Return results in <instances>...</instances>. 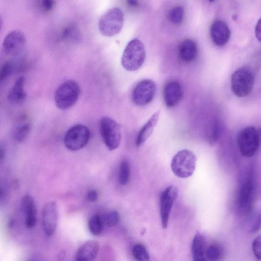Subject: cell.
I'll return each instance as SVG.
<instances>
[{
  "label": "cell",
  "mask_w": 261,
  "mask_h": 261,
  "mask_svg": "<svg viewBox=\"0 0 261 261\" xmlns=\"http://www.w3.org/2000/svg\"><path fill=\"white\" fill-rule=\"evenodd\" d=\"M145 57L144 44L140 40L134 39L128 43L123 51L121 64L127 71H136L142 66Z\"/></svg>",
  "instance_id": "1"
},
{
  "label": "cell",
  "mask_w": 261,
  "mask_h": 261,
  "mask_svg": "<svg viewBox=\"0 0 261 261\" xmlns=\"http://www.w3.org/2000/svg\"><path fill=\"white\" fill-rule=\"evenodd\" d=\"M255 192L253 174L250 171L242 181L238 193L237 206L239 213L242 215H248L251 212Z\"/></svg>",
  "instance_id": "2"
},
{
  "label": "cell",
  "mask_w": 261,
  "mask_h": 261,
  "mask_svg": "<svg viewBox=\"0 0 261 261\" xmlns=\"http://www.w3.org/2000/svg\"><path fill=\"white\" fill-rule=\"evenodd\" d=\"M80 92V87L75 81L64 82L55 92V102L57 107L62 110L71 108L77 101Z\"/></svg>",
  "instance_id": "3"
},
{
  "label": "cell",
  "mask_w": 261,
  "mask_h": 261,
  "mask_svg": "<svg viewBox=\"0 0 261 261\" xmlns=\"http://www.w3.org/2000/svg\"><path fill=\"white\" fill-rule=\"evenodd\" d=\"M254 82V76L251 69L246 66L240 67L231 75V91L238 97L247 96L252 91Z\"/></svg>",
  "instance_id": "4"
},
{
  "label": "cell",
  "mask_w": 261,
  "mask_h": 261,
  "mask_svg": "<svg viewBox=\"0 0 261 261\" xmlns=\"http://www.w3.org/2000/svg\"><path fill=\"white\" fill-rule=\"evenodd\" d=\"M196 161V157L192 151L182 149L173 157L171 168L176 176L182 178H188L194 172Z\"/></svg>",
  "instance_id": "5"
},
{
  "label": "cell",
  "mask_w": 261,
  "mask_h": 261,
  "mask_svg": "<svg viewBox=\"0 0 261 261\" xmlns=\"http://www.w3.org/2000/svg\"><path fill=\"white\" fill-rule=\"evenodd\" d=\"M124 22L122 11L117 7L107 11L100 18L98 29L100 33L106 37H112L118 34L121 30Z\"/></svg>",
  "instance_id": "6"
},
{
  "label": "cell",
  "mask_w": 261,
  "mask_h": 261,
  "mask_svg": "<svg viewBox=\"0 0 261 261\" xmlns=\"http://www.w3.org/2000/svg\"><path fill=\"white\" fill-rule=\"evenodd\" d=\"M237 142L241 154L245 157L253 156L258 150L260 140L258 131L253 126H247L238 134Z\"/></svg>",
  "instance_id": "7"
},
{
  "label": "cell",
  "mask_w": 261,
  "mask_h": 261,
  "mask_svg": "<svg viewBox=\"0 0 261 261\" xmlns=\"http://www.w3.org/2000/svg\"><path fill=\"white\" fill-rule=\"evenodd\" d=\"M100 132L103 142L110 150L117 149L121 139V128L112 118L105 116L100 120Z\"/></svg>",
  "instance_id": "8"
},
{
  "label": "cell",
  "mask_w": 261,
  "mask_h": 261,
  "mask_svg": "<svg viewBox=\"0 0 261 261\" xmlns=\"http://www.w3.org/2000/svg\"><path fill=\"white\" fill-rule=\"evenodd\" d=\"M90 137V130L86 125L76 124L66 132L64 138V143L68 150L77 151L87 144Z\"/></svg>",
  "instance_id": "9"
},
{
  "label": "cell",
  "mask_w": 261,
  "mask_h": 261,
  "mask_svg": "<svg viewBox=\"0 0 261 261\" xmlns=\"http://www.w3.org/2000/svg\"><path fill=\"white\" fill-rule=\"evenodd\" d=\"M156 90V85L152 80H143L134 87L132 93V100L136 106H145L153 100Z\"/></svg>",
  "instance_id": "10"
},
{
  "label": "cell",
  "mask_w": 261,
  "mask_h": 261,
  "mask_svg": "<svg viewBox=\"0 0 261 261\" xmlns=\"http://www.w3.org/2000/svg\"><path fill=\"white\" fill-rule=\"evenodd\" d=\"M25 45L24 34L20 30H15L6 36L3 42V49L6 55L15 57L22 53Z\"/></svg>",
  "instance_id": "11"
},
{
  "label": "cell",
  "mask_w": 261,
  "mask_h": 261,
  "mask_svg": "<svg viewBox=\"0 0 261 261\" xmlns=\"http://www.w3.org/2000/svg\"><path fill=\"white\" fill-rule=\"evenodd\" d=\"M178 195V189L171 186L165 189L160 196V215L163 229L168 226L171 210Z\"/></svg>",
  "instance_id": "12"
},
{
  "label": "cell",
  "mask_w": 261,
  "mask_h": 261,
  "mask_svg": "<svg viewBox=\"0 0 261 261\" xmlns=\"http://www.w3.org/2000/svg\"><path fill=\"white\" fill-rule=\"evenodd\" d=\"M42 219L45 234L48 236L53 235L56 231L58 220V207L55 201H49L44 205Z\"/></svg>",
  "instance_id": "13"
},
{
  "label": "cell",
  "mask_w": 261,
  "mask_h": 261,
  "mask_svg": "<svg viewBox=\"0 0 261 261\" xmlns=\"http://www.w3.org/2000/svg\"><path fill=\"white\" fill-rule=\"evenodd\" d=\"M210 35L214 43L218 46L225 45L230 37V31L223 20H215L210 28Z\"/></svg>",
  "instance_id": "14"
},
{
  "label": "cell",
  "mask_w": 261,
  "mask_h": 261,
  "mask_svg": "<svg viewBox=\"0 0 261 261\" xmlns=\"http://www.w3.org/2000/svg\"><path fill=\"white\" fill-rule=\"evenodd\" d=\"M182 95L183 91L181 86L177 81L169 82L164 88V101L168 108L176 106L181 101Z\"/></svg>",
  "instance_id": "15"
},
{
  "label": "cell",
  "mask_w": 261,
  "mask_h": 261,
  "mask_svg": "<svg viewBox=\"0 0 261 261\" xmlns=\"http://www.w3.org/2000/svg\"><path fill=\"white\" fill-rule=\"evenodd\" d=\"M99 243L95 240H89L83 244L77 249L75 260L92 261L95 259L99 251Z\"/></svg>",
  "instance_id": "16"
},
{
  "label": "cell",
  "mask_w": 261,
  "mask_h": 261,
  "mask_svg": "<svg viewBox=\"0 0 261 261\" xmlns=\"http://www.w3.org/2000/svg\"><path fill=\"white\" fill-rule=\"evenodd\" d=\"M21 207L25 216V224L28 228H33L36 224V209L33 198L26 195L21 200Z\"/></svg>",
  "instance_id": "17"
},
{
  "label": "cell",
  "mask_w": 261,
  "mask_h": 261,
  "mask_svg": "<svg viewBox=\"0 0 261 261\" xmlns=\"http://www.w3.org/2000/svg\"><path fill=\"white\" fill-rule=\"evenodd\" d=\"M25 79L19 77L15 82L8 95V100L14 106L22 104L25 100L27 95L24 89Z\"/></svg>",
  "instance_id": "18"
},
{
  "label": "cell",
  "mask_w": 261,
  "mask_h": 261,
  "mask_svg": "<svg viewBox=\"0 0 261 261\" xmlns=\"http://www.w3.org/2000/svg\"><path fill=\"white\" fill-rule=\"evenodd\" d=\"M197 54V46L193 40H185L178 46L179 57L184 62L190 63L193 61L196 58Z\"/></svg>",
  "instance_id": "19"
},
{
  "label": "cell",
  "mask_w": 261,
  "mask_h": 261,
  "mask_svg": "<svg viewBox=\"0 0 261 261\" xmlns=\"http://www.w3.org/2000/svg\"><path fill=\"white\" fill-rule=\"evenodd\" d=\"M159 115L160 110L155 112L140 129L136 141L138 147L143 145L152 134L158 122Z\"/></svg>",
  "instance_id": "20"
},
{
  "label": "cell",
  "mask_w": 261,
  "mask_h": 261,
  "mask_svg": "<svg viewBox=\"0 0 261 261\" xmlns=\"http://www.w3.org/2000/svg\"><path fill=\"white\" fill-rule=\"evenodd\" d=\"M193 259L195 261L206 260V243L203 236L197 232L194 236L192 244Z\"/></svg>",
  "instance_id": "21"
},
{
  "label": "cell",
  "mask_w": 261,
  "mask_h": 261,
  "mask_svg": "<svg viewBox=\"0 0 261 261\" xmlns=\"http://www.w3.org/2000/svg\"><path fill=\"white\" fill-rule=\"evenodd\" d=\"M31 130V125L29 123H21L14 128L13 133L14 139L19 142H24L28 137Z\"/></svg>",
  "instance_id": "22"
},
{
  "label": "cell",
  "mask_w": 261,
  "mask_h": 261,
  "mask_svg": "<svg viewBox=\"0 0 261 261\" xmlns=\"http://www.w3.org/2000/svg\"><path fill=\"white\" fill-rule=\"evenodd\" d=\"M102 218L98 214L92 216L88 221V228L90 232L94 236L101 233L103 228Z\"/></svg>",
  "instance_id": "23"
},
{
  "label": "cell",
  "mask_w": 261,
  "mask_h": 261,
  "mask_svg": "<svg viewBox=\"0 0 261 261\" xmlns=\"http://www.w3.org/2000/svg\"><path fill=\"white\" fill-rule=\"evenodd\" d=\"M130 166L126 160L121 161L119 166V181L121 185H125L127 184L130 176Z\"/></svg>",
  "instance_id": "24"
},
{
  "label": "cell",
  "mask_w": 261,
  "mask_h": 261,
  "mask_svg": "<svg viewBox=\"0 0 261 261\" xmlns=\"http://www.w3.org/2000/svg\"><path fill=\"white\" fill-rule=\"evenodd\" d=\"M132 254L138 260L147 261L149 259V255L145 247L141 244H137L132 249Z\"/></svg>",
  "instance_id": "25"
},
{
  "label": "cell",
  "mask_w": 261,
  "mask_h": 261,
  "mask_svg": "<svg viewBox=\"0 0 261 261\" xmlns=\"http://www.w3.org/2000/svg\"><path fill=\"white\" fill-rule=\"evenodd\" d=\"M184 16V11L182 7L177 6L172 8L169 13V19L175 24H179L182 21Z\"/></svg>",
  "instance_id": "26"
},
{
  "label": "cell",
  "mask_w": 261,
  "mask_h": 261,
  "mask_svg": "<svg viewBox=\"0 0 261 261\" xmlns=\"http://www.w3.org/2000/svg\"><path fill=\"white\" fill-rule=\"evenodd\" d=\"M103 221L109 227L117 224L119 221V215L116 211H111L106 214L102 218Z\"/></svg>",
  "instance_id": "27"
},
{
  "label": "cell",
  "mask_w": 261,
  "mask_h": 261,
  "mask_svg": "<svg viewBox=\"0 0 261 261\" xmlns=\"http://www.w3.org/2000/svg\"><path fill=\"white\" fill-rule=\"evenodd\" d=\"M221 256L220 247L216 244L210 245L206 250V257L210 260H217Z\"/></svg>",
  "instance_id": "28"
},
{
  "label": "cell",
  "mask_w": 261,
  "mask_h": 261,
  "mask_svg": "<svg viewBox=\"0 0 261 261\" xmlns=\"http://www.w3.org/2000/svg\"><path fill=\"white\" fill-rule=\"evenodd\" d=\"M252 250L255 257L261 260V234L254 239L252 243Z\"/></svg>",
  "instance_id": "29"
},
{
  "label": "cell",
  "mask_w": 261,
  "mask_h": 261,
  "mask_svg": "<svg viewBox=\"0 0 261 261\" xmlns=\"http://www.w3.org/2000/svg\"><path fill=\"white\" fill-rule=\"evenodd\" d=\"M261 229V212L257 214L253 218L249 226L250 233H254Z\"/></svg>",
  "instance_id": "30"
},
{
  "label": "cell",
  "mask_w": 261,
  "mask_h": 261,
  "mask_svg": "<svg viewBox=\"0 0 261 261\" xmlns=\"http://www.w3.org/2000/svg\"><path fill=\"white\" fill-rule=\"evenodd\" d=\"M13 69L12 63L7 62L3 64L1 69L0 81L1 82L5 81L11 73Z\"/></svg>",
  "instance_id": "31"
},
{
  "label": "cell",
  "mask_w": 261,
  "mask_h": 261,
  "mask_svg": "<svg viewBox=\"0 0 261 261\" xmlns=\"http://www.w3.org/2000/svg\"><path fill=\"white\" fill-rule=\"evenodd\" d=\"M220 136L219 127L215 125L209 137V142L211 145L215 144L218 141Z\"/></svg>",
  "instance_id": "32"
},
{
  "label": "cell",
  "mask_w": 261,
  "mask_h": 261,
  "mask_svg": "<svg viewBox=\"0 0 261 261\" xmlns=\"http://www.w3.org/2000/svg\"><path fill=\"white\" fill-rule=\"evenodd\" d=\"M98 198V193L96 190L92 189L88 191L87 194V199L91 202L97 200Z\"/></svg>",
  "instance_id": "33"
},
{
  "label": "cell",
  "mask_w": 261,
  "mask_h": 261,
  "mask_svg": "<svg viewBox=\"0 0 261 261\" xmlns=\"http://www.w3.org/2000/svg\"><path fill=\"white\" fill-rule=\"evenodd\" d=\"M255 34L256 39L261 42V18L258 20L255 28Z\"/></svg>",
  "instance_id": "34"
},
{
  "label": "cell",
  "mask_w": 261,
  "mask_h": 261,
  "mask_svg": "<svg viewBox=\"0 0 261 261\" xmlns=\"http://www.w3.org/2000/svg\"><path fill=\"white\" fill-rule=\"evenodd\" d=\"M128 5L133 7H136L138 5V2L137 0H127Z\"/></svg>",
  "instance_id": "35"
},
{
  "label": "cell",
  "mask_w": 261,
  "mask_h": 261,
  "mask_svg": "<svg viewBox=\"0 0 261 261\" xmlns=\"http://www.w3.org/2000/svg\"><path fill=\"white\" fill-rule=\"evenodd\" d=\"M5 154V151L4 148L1 145L0 149V160L1 162L4 160Z\"/></svg>",
  "instance_id": "36"
},
{
  "label": "cell",
  "mask_w": 261,
  "mask_h": 261,
  "mask_svg": "<svg viewBox=\"0 0 261 261\" xmlns=\"http://www.w3.org/2000/svg\"><path fill=\"white\" fill-rule=\"evenodd\" d=\"M258 131V134H259V138L260 142H261V130H259Z\"/></svg>",
  "instance_id": "37"
},
{
  "label": "cell",
  "mask_w": 261,
  "mask_h": 261,
  "mask_svg": "<svg viewBox=\"0 0 261 261\" xmlns=\"http://www.w3.org/2000/svg\"><path fill=\"white\" fill-rule=\"evenodd\" d=\"M210 2H213L215 0H208Z\"/></svg>",
  "instance_id": "38"
}]
</instances>
